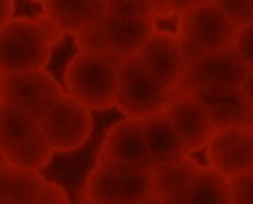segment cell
<instances>
[{
	"label": "cell",
	"instance_id": "obj_18",
	"mask_svg": "<svg viewBox=\"0 0 253 204\" xmlns=\"http://www.w3.org/2000/svg\"><path fill=\"white\" fill-rule=\"evenodd\" d=\"M39 135L42 130L34 117L14 105L0 103V150L5 161Z\"/></svg>",
	"mask_w": 253,
	"mask_h": 204
},
{
	"label": "cell",
	"instance_id": "obj_12",
	"mask_svg": "<svg viewBox=\"0 0 253 204\" xmlns=\"http://www.w3.org/2000/svg\"><path fill=\"white\" fill-rule=\"evenodd\" d=\"M137 59L154 78L175 91L186 69V59L175 34L156 31L137 52Z\"/></svg>",
	"mask_w": 253,
	"mask_h": 204
},
{
	"label": "cell",
	"instance_id": "obj_6",
	"mask_svg": "<svg viewBox=\"0 0 253 204\" xmlns=\"http://www.w3.org/2000/svg\"><path fill=\"white\" fill-rule=\"evenodd\" d=\"M51 51L34 19H10L0 29V73L3 75L46 68Z\"/></svg>",
	"mask_w": 253,
	"mask_h": 204
},
{
	"label": "cell",
	"instance_id": "obj_26",
	"mask_svg": "<svg viewBox=\"0 0 253 204\" xmlns=\"http://www.w3.org/2000/svg\"><path fill=\"white\" fill-rule=\"evenodd\" d=\"M34 20H36L39 31L42 32V36L46 38V41L49 42V46H51V47H54L56 44H59L61 39L64 38L63 31H61L59 27H58V24H54V20L49 19L47 15L44 14V12L41 15H38V17H36Z\"/></svg>",
	"mask_w": 253,
	"mask_h": 204
},
{
	"label": "cell",
	"instance_id": "obj_10",
	"mask_svg": "<svg viewBox=\"0 0 253 204\" xmlns=\"http://www.w3.org/2000/svg\"><path fill=\"white\" fill-rule=\"evenodd\" d=\"M206 149L210 167L226 177L253 169L252 126H226L214 130Z\"/></svg>",
	"mask_w": 253,
	"mask_h": 204
},
{
	"label": "cell",
	"instance_id": "obj_21",
	"mask_svg": "<svg viewBox=\"0 0 253 204\" xmlns=\"http://www.w3.org/2000/svg\"><path fill=\"white\" fill-rule=\"evenodd\" d=\"M107 14L122 19H156L150 0H107Z\"/></svg>",
	"mask_w": 253,
	"mask_h": 204
},
{
	"label": "cell",
	"instance_id": "obj_1",
	"mask_svg": "<svg viewBox=\"0 0 253 204\" xmlns=\"http://www.w3.org/2000/svg\"><path fill=\"white\" fill-rule=\"evenodd\" d=\"M120 61V58L112 54L80 51L64 71L68 95L88 110L115 107Z\"/></svg>",
	"mask_w": 253,
	"mask_h": 204
},
{
	"label": "cell",
	"instance_id": "obj_9",
	"mask_svg": "<svg viewBox=\"0 0 253 204\" xmlns=\"http://www.w3.org/2000/svg\"><path fill=\"white\" fill-rule=\"evenodd\" d=\"M248 69H253V66L240 61L231 47L210 52L187 61L175 91L189 93L208 86H238Z\"/></svg>",
	"mask_w": 253,
	"mask_h": 204
},
{
	"label": "cell",
	"instance_id": "obj_25",
	"mask_svg": "<svg viewBox=\"0 0 253 204\" xmlns=\"http://www.w3.org/2000/svg\"><path fill=\"white\" fill-rule=\"evenodd\" d=\"M201 0H150L154 17H172Z\"/></svg>",
	"mask_w": 253,
	"mask_h": 204
},
{
	"label": "cell",
	"instance_id": "obj_11",
	"mask_svg": "<svg viewBox=\"0 0 253 204\" xmlns=\"http://www.w3.org/2000/svg\"><path fill=\"white\" fill-rule=\"evenodd\" d=\"M210 117L216 130L226 126H252L253 101L240 86H208L189 91Z\"/></svg>",
	"mask_w": 253,
	"mask_h": 204
},
{
	"label": "cell",
	"instance_id": "obj_29",
	"mask_svg": "<svg viewBox=\"0 0 253 204\" xmlns=\"http://www.w3.org/2000/svg\"><path fill=\"white\" fill-rule=\"evenodd\" d=\"M238 86L243 91V95L247 96L250 101H253V69H248L247 75L242 78Z\"/></svg>",
	"mask_w": 253,
	"mask_h": 204
},
{
	"label": "cell",
	"instance_id": "obj_23",
	"mask_svg": "<svg viewBox=\"0 0 253 204\" xmlns=\"http://www.w3.org/2000/svg\"><path fill=\"white\" fill-rule=\"evenodd\" d=\"M228 198L230 204L253 203V169H247L228 177Z\"/></svg>",
	"mask_w": 253,
	"mask_h": 204
},
{
	"label": "cell",
	"instance_id": "obj_28",
	"mask_svg": "<svg viewBox=\"0 0 253 204\" xmlns=\"http://www.w3.org/2000/svg\"><path fill=\"white\" fill-rule=\"evenodd\" d=\"M14 9H15L14 0H0V29L10 19H14Z\"/></svg>",
	"mask_w": 253,
	"mask_h": 204
},
{
	"label": "cell",
	"instance_id": "obj_2",
	"mask_svg": "<svg viewBox=\"0 0 253 204\" xmlns=\"http://www.w3.org/2000/svg\"><path fill=\"white\" fill-rule=\"evenodd\" d=\"M86 201L108 204L156 203L150 169L128 165L96 156V164L86 179Z\"/></svg>",
	"mask_w": 253,
	"mask_h": 204
},
{
	"label": "cell",
	"instance_id": "obj_22",
	"mask_svg": "<svg viewBox=\"0 0 253 204\" xmlns=\"http://www.w3.org/2000/svg\"><path fill=\"white\" fill-rule=\"evenodd\" d=\"M236 29L250 26L253 20V0H211Z\"/></svg>",
	"mask_w": 253,
	"mask_h": 204
},
{
	"label": "cell",
	"instance_id": "obj_19",
	"mask_svg": "<svg viewBox=\"0 0 253 204\" xmlns=\"http://www.w3.org/2000/svg\"><path fill=\"white\" fill-rule=\"evenodd\" d=\"M44 177L38 170L0 164V203L5 204H38Z\"/></svg>",
	"mask_w": 253,
	"mask_h": 204
},
{
	"label": "cell",
	"instance_id": "obj_4",
	"mask_svg": "<svg viewBox=\"0 0 253 204\" xmlns=\"http://www.w3.org/2000/svg\"><path fill=\"white\" fill-rule=\"evenodd\" d=\"M156 32V19H122L107 14L75 36L80 51L112 54L124 59L137 56L142 46Z\"/></svg>",
	"mask_w": 253,
	"mask_h": 204
},
{
	"label": "cell",
	"instance_id": "obj_3",
	"mask_svg": "<svg viewBox=\"0 0 253 204\" xmlns=\"http://www.w3.org/2000/svg\"><path fill=\"white\" fill-rule=\"evenodd\" d=\"M236 31L211 0H201L177 14L175 38L187 63L199 56L231 47Z\"/></svg>",
	"mask_w": 253,
	"mask_h": 204
},
{
	"label": "cell",
	"instance_id": "obj_17",
	"mask_svg": "<svg viewBox=\"0 0 253 204\" xmlns=\"http://www.w3.org/2000/svg\"><path fill=\"white\" fill-rule=\"evenodd\" d=\"M140 120L152 165L161 164V162L179 161V159L191 156L189 149L177 135L174 126L170 125L166 110L156 112L149 117L140 118Z\"/></svg>",
	"mask_w": 253,
	"mask_h": 204
},
{
	"label": "cell",
	"instance_id": "obj_31",
	"mask_svg": "<svg viewBox=\"0 0 253 204\" xmlns=\"http://www.w3.org/2000/svg\"><path fill=\"white\" fill-rule=\"evenodd\" d=\"M2 162H5V159H3V154H2V150H0V164H2Z\"/></svg>",
	"mask_w": 253,
	"mask_h": 204
},
{
	"label": "cell",
	"instance_id": "obj_14",
	"mask_svg": "<svg viewBox=\"0 0 253 204\" xmlns=\"http://www.w3.org/2000/svg\"><path fill=\"white\" fill-rule=\"evenodd\" d=\"M98 156L128 165L150 169L152 161L145 145L140 118L126 117L110 126Z\"/></svg>",
	"mask_w": 253,
	"mask_h": 204
},
{
	"label": "cell",
	"instance_id": "obj_7",
	"mask_svg": "<svg viewBox=\"0 0 253 204\" xmlns=\"http://www.w3.org/2000/svg\"><path fill=\"white\" fill-rule=\"evenodd\" d=\"M39 126L52 152H75L86 144L93 118L89 110L64 93L39 120Z\"/></svg>",
	"mask_w": 253,
	"mask_h": 204
},
{
	"label": "cell",
	"instance_id": "obj_5",
	"mask_svg": "<svg viewBox=\"0 0 253 204\" xmlns=\"http://www.w3.org/2000/svg\"><path fill=\"white\" fill-rule=\"evenodd\" d=\"M174 89L164 86L142 66L137 56L124 58L118 64L115 107L124 115L144 118L167 107Z\"/></svg>",
	"mask_w": 253,
	"mask_h": 204
},
{
	"label": "cell",
	"instance_id": "obj_24",
	"mask_svg": "<svg viewBox=\"0 0 253 204\" xmlns=\"http://www.w3.org/2000/svg\"><path fill=\"white\" fill-rule=\"evenodd\" d=\"M231 49L240 61L247 66H253V26H245L236 31V36L231 44Z\"/></svg>",
	"mask_w": 253,
	"mask_h": 204
},
{
	"label": "cell",
	"instance_id": "obj_13",
	"mask_svg": "<svg viewBox=\"0 0 253 204\" xmlns=\"http://www.w3.org/2000/svg\"><path fill=\"white\" fill-rule=\"evenodd\" d=\"M164 110L170 125L182 138L189 152L205 149L216 128L201 105L189 93L175 91Z\"/></svg>",
	"mask_w": 253,
	"mask_h": 204
},
{
	"label": "cell",
	"instance_id": "obj_30",
	"mask_svg": "<svg viewBox=\"0 0 253 204\" xmlns=\"http://www.w3.org/2000/svg\"><path fill=\"white\" fill-rule=\"evenodd\" d=\"M2 84H3V73H0V103H2Z\"/></svg>",
	"mask_w": 253,
	"mask_h": 204
},
{
	"label": "cell",
	"instance_id": "obj_8",
	"mask_svg": "<svg viewBox=\"0 0 253 204\" xmlns=\"http://www.w3.org/2000/svg\"><path fill=\"white\" fill-rule=\"evenodd\" d=\"M63 95V88L44 68L3 75L2 103L24 110L38 122Z\"/></svg>",
	"mask_w": 253,
	"mask_h": 204
},
{
	"label": "cell",
	"instance_id": "obj_16",
	"mask_svg": "<svg viewBox=\"0 0 253 204\" xmlns=\"http://www.w3.org/2000/svg\"><path fill=\"white\" fill-rule=\"evenodd\" d=\"M42 9L64 36H76L107 15V0H44Z\"/></svg>",
	"mask_w": 253,
	"mask_h": 204
},
{
	"label": "cell",
	"instance_id": "obj_15",
	"mask_svg": "<svg viewBox=\"0 0 253 204\" xmlns=\"http://www.w3.org/2000/svg\"><path fill=\"white\" fill-rule=\"evenodd\" d=\"M198 167L199 164L191 156L179 161L154 164L150 167V179L156 203H186L189 182Z\"/></svg>",
	"mask_w": 253,
	"mask_h": 204
},
{
	"label": "cell",
	"instance_id": "obj_20",
	"mask_svg": "<svg viewBox=\"0 0 253 204\" xmlns=\"http://www.w3.org/2000/svg\"><path fill=\"white\" fill-rule=\"evenodd\" d=\"M186 203L196 204H230L228 177L213 167L199 165L189 182Z\"/></svg>",
	"mask_w": 253,
	"mask_h": 204
},
{
	"label": "cell",
	"instance_id": "obj_32",
	"mask_svg": "<svg viewBox=\"0 0 253 204\" xmlns=\"http://www.w3.org/2000/svg\"><path fill=\"white\" fill-rule=\"evenodd\" d=\"M34 2H41V3H42V2H44V0H34Z\"/></svg>",
	"mask_w": 253,
	"mask_h": 204
},
{
	"label": "cell",
	"instance_id": "obj_27",
	"mask_svg": "<svg viewBox=\"0 0 253 204\" xmlns=\"http://www.w3.org/2000/svg\"><path fill=\"white\" fill-rule=\"evenodd\" d=\"M69 198L68 194L64 193V189L54 182H44L42 189L39 193V198H38V204H44V203H68Z\"/></svg>",
	"mask_w": 253,
	"mask_h": 204
}]
</instances>
